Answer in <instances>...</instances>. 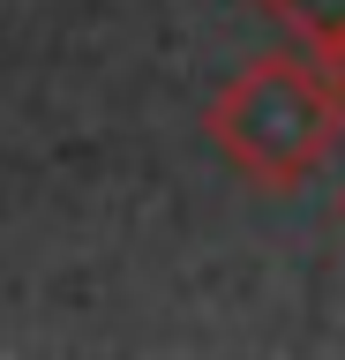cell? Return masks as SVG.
<instances>
[{"label": "cell", "instance_id": "obj_1", "mask_svg": "<svg viewBox=\"0 0 345 360\" xmlns=\"http://www.w3.org/2000/svg\"><path fill=\"white\" fill-rule=\"evenodd\" d=\"M203 135L248 188L285 195L300 180H315L330 165V150L345 143V98L323 83V68L308 60V45L255 53L203 105Z\"/></svg>", "mask_w": 345, "mask_h": 360}, {"label": "cell", "instance_id": "obj_2", "mask_svg": "<svg viewBox=\"0 0 345 360\" xmlns=\"http://www.w3.org/2000/svg\"><path fill=\"white\" fill-rule=\"evenodd\" d=\"M278 30H293V45L315 38H345V0H255Z\"/></svg>", "mask_w": 345, "mask_h": 360}]
</instances>
